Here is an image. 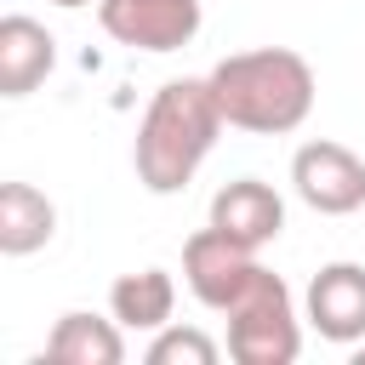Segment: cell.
Masks as SVG:
<instances>
[{
    "label": "cell",
    "instance_id": "obj_1",
    "mask_svg": "<svg viewBox=\"0 0 365 365\" xmlns=\"http://www.w3.org/2000/svg\"><path fill=\"white\" fill-rule=\"evenodd\" d=\"M222 125L228 120L217 108L211 80H165L137 120V143H131L137 182L148 194H182L205 165V154L217 148Z\"/></svg>",
    "mask_w": 365,
    "mask_h": 365
},
{
    "label": "cell",
    "instance_id": "obj_2",
    "mask_svg": "<svg viewBox=\"0 0 365 365\" xmlns=\"http://www.w3.org/2000/svg\"><path fill=\"white\" fill-rule=\"evenodd\" d=\"M217 108L234 131L251 137H285L314 114V63L291 46H257V51H234L222 57L211 74Z\"/></svg>",
    "mask_w": 365,
    "mask_h": 365
},
{
    "label": "cell",
    "instance_id": "obj_3",
    "mask_svg": "<svg viewBox=\"0 0 365 365\" xmlns=\"http://www.w3.org/2000/svg\"><path fill=\"white\" fill-rule=\"evenodd\" d=\"M222 319H228V359H240V365H291L302 354L297 302L274 268H262Z\"/></svg>",
    "mask_w": 365,
    "mask_h": 365
},
{
    "label": "cell",
    "instance_id": "obj_4",
    "mask_svg": "<svg viewBox=\"0 0 365 365\" xmlns=\"http://www.w3.org/2000/svg\"><path fill=\"white\" fill-rule=\"evenodd\" d=\"M291 188L319 217H354L365 205V160L348 143L314 137L291 154Z\"/></svg>",
    "mask_w": 365,
    "mask_h": 365
},
{
    "label": "cell",
    "instance_id": "obj_5",
    "mask_svg": "<svg viewBox=\"0 0 365 365\" xmlns=\"http://www.w3.org/2000/svg\"><path fill=\"white\" fill-rule=\"evenodd\" d=\"M257 274H262L257 251L240 245V240H228V234L211 228V222L182 240V279H188V291H194L211 314H228Z\"/></svg>",
    "mask_w": 365,
    "mask_h": 365
},
{
    "label": "cell",
    "instance_id": "obj_6",
    "mask_svg": "<svg viewBox=\"0 0 365 365\" xmlns=\"http://www.w3.org/2000/svg\"><path fill=\"white\" fill-rule=\"evenodd\" d=\"M97 23L114 46H131V51H182L205 11L200 0H97Z\"/></svg>",
    "mask_w": 365,
    "mask_h": 365
},
{
    "label": "cell",
    "instance_id": "obj_7",
    "mask_svg": "<svg viewBox=\"0 0 365 365\" xmlns=\"http://www.w3.org/2000/svg\"><path fill=\"white\" fill-rule=\"evenodd\" d=\"M308 325L336 348L365 342V268L359 262H325L308 279Z\"/></svg>",
    "mask_w": 365,
    "mask_h": 365
},
{
    "label": "cell",
    "instance_id": "obj_8",
    "mask_svg": "<svg viewBox=\"0 0 365 365\" xmlns=\"http://www.w3.org/2000/svg\"><path fill=\"white\" fill-rule=\"evenodd\" d=\"M211 228H222L228 240L262 251L268 240L285 234V200L262 177H234V182H222L211 194Z\"/></svg>",
    "mask_w": 365,
    "mask_h": 365
},
{
    "label": "cell",
    "instance_id": "obj_9",
    "mask_svg": "<svg viewBox=\"0 0 365 365\" xmlns=\"http://www.w3.org/2000/svg\"><path fill=\"white\" fill-rule=\"evenodd\" d=\"M57 68V40L46 23L11 11L0 17V97H29Z\"/></svg>",
    "mask_w": 365,
    "mask_h": 365
},
{
    "label": "cell",
    "instance_id": "obj_10",
    "mask_svg": "<svg viewBox=\"0 0 365 365\" xmlns=\"http://www.w3.org/2000/svg\"><path fill=\"white\" fill-rule=\"evenodd\" d=\"M120 331H125L120 319L68 308L46 336V359H57V365H120L125 359V336Z\"/></svg>",
    "mask_w": 365,
    "mask_h": 365
},
{
    "label": "cell",
    "instance_id": "obj_11",
    "mask_svg": "<svg viewBox=\"0 0 365 365\" xmlns=\"http://www.w3.org/2000/svg\"><path fill=\"white\" fill-rule=\"evenodd\" d=\"M57 234V205L34 182H0V251L6 257H34Z\"/></svg>",
    "mask_w": 365,
    "mask_h": 365
},
{
    "label": "cell",
    "instance_id": "obj_12",
    "mask_svg": "<svg viewBox=\"0 0 365 365\" xmlns=\"http://www.w3.org/2000/svg\"><path fill=\"white\" fill-rule=\"evenodd\" d=\"M171 308H177V279L165 268H137L108 285V314L125 331H160L171 325Z\"/></svg>",
    "mask_w": 365,
    "mask_h": 365
},
{
    "label": "cell",
    "instance_id": "obj_13",
    "mask_svg": "<svg viewBox=\"0 0 365 365\" xmlns=\"http://www.w3.org/2000/svg\"><path fill=\"white\" fill-rule=\"evenodd\" d=\"M222 348L200 325H160L148 342V365H217Z\"/></svg>",
    "mask_w": 365,
    "mask_h": 365
},
{
    "label": "cell",
    "instance_id": "obj_14",
    "mask_svg": "<svg viewBox=\"0 0 365 365\" xmlns=\"http://www.w3.org/2000/svg\"><path fill=\"white\" fill-rule=\"evenodd\" d=\"M348 354H354V365H365V342H354V348H348Z\"/></svg>",
    "mask_w": 365,
    "mask_h": 365
},
{
    "label": "cell",
    "instance_id": "obj_15",
    "mask_svg": "<svg viewBox=\"0 0 365 365\" xmlns=\"http://www.w3.org/2000/svg\"><path fill=\"white\" fill-rule=\"evenodd\" d=\"M51 6H63V11H74V6H91V0H51Z\"/></svg>",
    "mask_w": 365,
    "mask_h": 365
}]
</instances>
